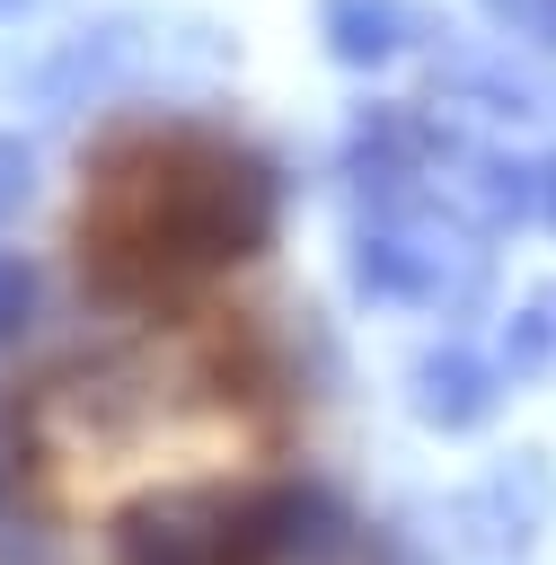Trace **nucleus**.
I'll return each mask as SVG.
<instances>
[{
  "instance_id": "nucleus-1",
  "label": "nucleus",
  "mask_w": 556,
  "mask_h": 565,
  "mask_svg": "<svg viewBox=\"0 0 556 565\" xmlns=\"http://www.w3.org/2000/svg\"><path fill=\"white\" fill-rule=\"evenodd\" d=\"M265 238V177L194 124H132L79 194V265L124 309H194Z\"/></svg>"
}]
</instances>
